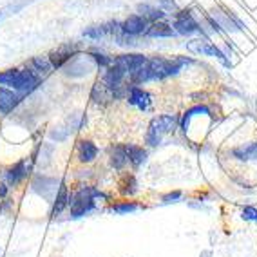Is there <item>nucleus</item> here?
I'll use <instances>...</instances> for the list:
<instances>
[{
  "label": "nucleus",
  "mask_w": 257,
  "mask_h": 257,
  "mask_svg": "<svg viewBox=\"0 0 257 257\" xmlns=\"http://www.w3.org/2000/svg\"><path fill=\"white\" fill-rule=\"evenodd\" d=\"M96 199H105V194L98 190L96 187H80L76 192L69 196L71 217L78 219V217L87 216L89 212L96 208Z\"/></svg>",
  "instance_id": "obj_1"
},
{
  "label": "nucleus",
  "mask_w": 257,
  "mask_h": 257,
  "mask_svg": "<svg viewBox=\"0 0 257 257\" xmlns=\"http://www.w3.org/2000/svg\"><path fill=\"white\" fill-rule=\"evenodd\" d=\"M91 56L94 58V62H96L100 67H109V65L112 64V58H109V56L103 55V53H91Z\"/></svg>",
  "instance_id": "obj_22"
},
{
  "label": "nucleus",
  "mask_w": 257,
  "mask_h": 257,
  "mask_svg": "<svg viewBox=\"0 0 257 257\" xmlns=\"http://www.w3.org/2000/svg\"><path fill=\"white\" fill-rule=\"evenodd\" d=\"M8 196V185L0 183V198H6Z\"/></svg>",
  "instance_id": "obj_25"
},
{
  "label": "nucleus",
  "mask_w": 257,
  "mask_h": 257,
  "mask_svg": "<svg viewBox=\"0 0 257 257\" xmlns=\"http://www.w3.org/2000/svg\"><path fill=\"white\" fill-rule=\"evenodd\" d=\"M76 53H78V47L69 42V44L60 46L58 49L51 51L49 62H51V65H53L55 69H60V67H64L67 62H71V58H73V56H76Z\"/></svg>",
  "instance_id": "obj_5"
},
{
  "label": "nucleus",
  "mask_w": 257,
  "mask_h": 257,
  "mask_svg": "<svg viewBox=\"0 0 257 257\" xmlns=\"http://www.w3.org/2000/svg\"><path fill=\"white\" fill-rule=\"evenodd\" d=\"M110 210L114 212V214H131V212L140 210V205L138 203H134V201H121V203L112 205Z\"/></svg>",
  "instance_id": "obj_19"
},
{
  "label": "nucleus",
  "mask_w": 257,
  "mask_h": 257,
  "mask_svg": "<svg viewBox=\"0 0 257 257\" xmlns=\"http://www.w3.org/2000/svg\"><path fill=\"white\" fill-rule=\"evenodd\" d=\"M199 257H210V252H203V253H201V255H199Z\"/></svg>",
  "instance_id": "obj_26"
},
{
  "label": "nucleus",
  "mask_w": 257,
  "mask_h": 257,
  "mask_svg": "<svg viewBox=\"0 0 257 257\" xmlns=\"http://www.w3.org/2000/svg\"><path fill=\"white\" fill-rule=\"evenodd\" d=\"M179 198H181V192H179V190H174V192H169L167 196H163L161 201L163 203H176Z\"/></svg>",
  "instance_id": "obj_24"
},
{
  "label": "nucleus",
  "mask_w": 257,
  "mask_h": 257,
  "mask_svg": "<svg viewBox=\"0 0 257 257\" xmlns=\"http://www.w3.org/2000/svg\"><path fill=\"white\" fill-rule=\"evenodd\" d=\"M149 28V20L143 17V15H128L127 19L121 24V29H123L125 35L128 37H138V35H145Z\"/></svg>",
  "instance_id": "obj_7"
},
{
  "label": "nucleus",
  "mask_w": 257,
  "mask_h": 257,
  "mask_svg": "<svg viewBox=\"0 0 257 257\" xmlns=\"http://www.w3.org/2000/svg\"><path fill=\"white\" fill-rule=\"evenodd\" d=\"M29 169L31 167L28 165V160H20V161H17L13 167H10V169L6 170L4 172V178H6V181L10 185H19V183H22L24 179L28 178V174H29Z\"/></svg>",
  "instance_id": "obj_8"
},
{
  "label": "nucleus",
  "mask_w": 257,
  "mask_h": 257,
  "mask_svg": "<svg viewBox=\"0 0 257 257\" xmlns=\"http://www.w3.org/2000/svg\"><path fill=\"white\" fill-rule=\"evenodd\" d=\"M147 60H149L147 56L140 55V53H127V55H119V56H116V58H112V64L118 65L119 69L128 76L131 73L138 71Z\"/></svg>",
  "instance_id": "obj_4"
},
{
  "label": "nucleus",
  "mask_w": 257,
  "mask_h": 257,
  "mask_svg": "<svg viewBox=\"0 0 257 257\" xmlns=\"http://www.w3.org/2000/svg\"><path fill=\"white\" fill-rule=\"evenodd\" d=\"M145 35H147V37H152V38H172V37H176L178 33L174 31L172 26L158 20V22H152L151 26H149Z\"/></svg>",
  "instance_id": "obj_12"
},
{
  "label": "nucleus",
  "mask_w": 257,
  "mask_h": 257,
  "mask_svg": "<svg viewBox=\"0 0 257 257\" xmlns=\"http://www.w3.org/2000/svg\"><path fill=\"white\" fill-rule=\"evenodd\" d=\"M67 207H69V190H67V185L62 181V183L58 185L56 198L53 199V210H51V216L58 217Z\"/></svg>",
  "instance_id": "obj_11"
},
{
  "label": "nucleus",
  "mask_w": 257,
  "mask_h": 257,
  "mask_svg": "<svg viewBox=\"0 0 257 257\" xmlns=\"http://www.w3.org/2000/svg\"><path fill=\"white\" fill-rule=\"evenodd\" d=\"M241 217H243L244 221H257V208L243 207V210H241Z\"/></svg>",
  "instance_id": "obj_23"
},
{
  "label": "nucleus",
  "mask_w": 257,
  "mask_h": 257,
  "mask_svg": "<svg viewBox=\"0 0 257 257\" xmlns=\"http://www.w3.org/2000/svg\"><path fill=\"white\" fill-rule=\"evenodd\" d=\"M127 100L131 105L138 107L142 110H147L149 105H151V94L138 85H134V83L127 87Z\"/></svg>",
  "instance_id": "obj_9"
},
{
  "label": "nucleus",
  "mask_w": 257,
  "mask_h": 257,
  "mask_svg": "<svg viewBox=\"0 0 257 257\" xmlns=\"http://www.w3.org/2000/svg\"><path fill=\"white\" fill-rule=\"evenodd\" d=\"M121 194H125V196H131V194L136 192V187H138V183H136V179H134V176H125V183L121 185Z\"/></svg>",
  "instance_id": "obj_21"
},
{
  "label": "nucleus",
  "mask_w": 257,
  "mask_h": 257,
  "mask_svg": "<svg viewBox=\"0 0 257 257\" xmlns=\"http://www.w3.org/2000/svg\"><path fill=\"white\" fill-rule=\"evenodd\" d=\"M125 151H127L128 161H131L134 167L143 165V163H145V160H147V152L143 151V147L133 145V143H127V145H125Z\"/></svg>",
  "instance_id": "obj_15"
},
{
  "label": "nucleus",
  "mask_w": 257,
  "mask_h": 257,
  "mask_svg": "<svg viewBox=\"0 0 257 257\" xmlns=\"http://www.w3.org/2000/svg\"><path fill=\"white\" fill-rule=\"evenodd\" d=\"M140 11L143 13V17H145V19L152 20V22H158V20H161L163 17H165V11L156 10V8H152V6H149V4L140 6Z\"/></svg>",
  "instance_id": "obj_17"
},
{
  "label": "nucleus",
  "mask_w": 257,
  "mask_h": 257,
  "mask_svg": "<svg viewBox=\"0 0 257 257\" xmlns=\"http://www.w3.org/2000/svg\"><path fill=\"white\" fill-rule=\"evenodd\" d=\"M172 28L178 35H183V37H190L194 33H203L201 26L198 24V20L194 19L190 11H179L174 15V24Z\"/></svg>",
  "instance_id": "obj_3"
},
{
  "label": "nucleus",
  "mask_w": 257,
  "mask_h": 257,
  "mask_svg": "<svg viewBox=\"0 0 257 257\" xmlns=\"http://www.w3.org/2000/svg\"><path fill=\"white\" fill-rule=\"evenodd\" d=\"M176 123H178V118L174 114H163L152 119L151 125H149L147 136H145L147 145L156 147L158 143L161 142V138H163V134L170 133L176 127Z\"/></svg>",
  "instance_id": "obj_2"
},
{
  "label": "nucleus",
  "mask_w": 257,
  "mask_h": 257,
  "mask_svg": "<svg viewBox=\"0 0 257 257\" xmlns=\"http://www.w3.org/2000/svg\"><path fill=\"white\" fill-rule=\"evenodd\" d=\"M188 49H192L194 53H199V55H207V56H216V58H219L223 64L228 65V62H226V56L223 51H219V47H216V44H212V42L205 40V38H199V40H192L188 42Z\"/></svg>",
  "instance_id": "obj_6"
},
{
  "label": "nucleus",
  "mask_w": 257,
  "mask_h": 257,
  "mask_svg": "<svg viewBox=\"0 0 257 257\" xmlns=\"http://www.w3.org/2000/svg\"><path fill=\"white\" fill-rule=\"evenodd\" d=\"M51 67H53V65H51L49 58L44 60V58H42V56H35V58L31 60V69L35 71V73H37V74H42V76H44V74L49 73Z\"/></svg>",
  "instance_id": "obj_18"
},
{
  "label": "nucleus",
  "mask_w": 257,
  "mask_h": 257,
  "mask_svg": "<svg viewBox=\"0 0 257 257\" xmlns=\"http://www.w3.org/2000/svg\"><path fill=\"white\" fill-rule=\"evenodd\" d=\"M98 156V147L91 140H80L78 142V160L82 163H91Z\"/></svg>",
  "instance_id": "obj_14"
},
{
  "label": "nucleus",
  "mask_w": 257,
  "mask_h": 257,
  "mask_svg": "<svg viewBox=\"0 0 257 257\" xmlns=\"http://www.w3.org/2000/svg\"><path fill=\"white\" fill-rule=\"evenodd\" d=\"M107 33V28L105 26H94V28H89L83 31V35L89 38H92V40H100L103 35Z\"/></svg>",
  "instance_id": "obj_20"
},
{
  "label": "nucleus",
  "mask_w": 257,
  "mask_h": 257,
  "mask_svg": "<svg viewBox=\"0 0 257 257\" xmlns=\"http://www.w3.org/2000/svg\"><path fill=\"white\" fill-rule=\"evenodd\" d=\"M232 154L241 161H250V160L257 161V142L250 143V145H241V147L234 149Z\"/></svg>",
  "instance_id": "obj_16"
},
{
  "label": "nucleus",
  "mask_w": 257,
  "mask_h": 257,
  "mask_svg": "<svg viewBox=\"0 0 257 257\" xmlns=\"http://www.w3.org/2000/svg\"><path fill=\"white\" fill-rule=\"evenodd\" d=\"M20 100H22V96L17 91L8 87H0V112L2 114H10L11 110L20 103Z\"/></svg>",
  "instance_id": "obj_10"
},
{
  "label": "nucleus",
  "mask_w": 257,
  "mask_h": 257,
  "mask_svg": "<svg viewBox=\"0 0 257 257\" xmlns=\"http://www.w3.org/2000/svg\"><path fill=\"white\" fill-rule=\"evenodd\" d=\"M109 161H110V167H112V169H116V170L123 169L128 161L125 145H112V147L109 149Z\"/></svg>",
  "instance_id": "obj_13"
}]
</instances>
